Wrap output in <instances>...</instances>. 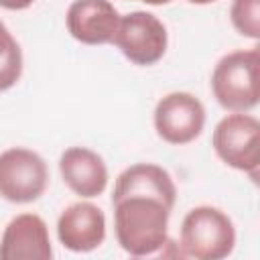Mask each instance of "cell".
Here are the masks:
<instances>
[{
  "label": "cell",
  "mask_w": 260,
  "mask_h": 260,
  "mask_svg": "<svg viewBox=\"0 0 260 260\" xmlns=\"http://www.w3.org/2000/svg\"><path fill=\"white\" fill-rule=\"evenodd\" d=\"M258 47L223 55L211 73V91L217 104L230 112H248L258 106Z\"/></svg>",
  "instance_id": "obj_2"
},
{
  "label": "cell",
  "mask_w": 260,
  "mask_h": 260,
  "mask_svg": "<svg viewBox=\"0 0 260 260\" xmlns=\"http://www.w3.org/2000/svg\"><path fill=\"white\" fill-rule=\"evenodd\" d=\"M215 154L228 167L248 173L254 181L260 165V122L246 112L223 116L211 136Z\"/></svg>",
  "instance_id": "obj_4"
},
{
  "label": "cell",
  "mask_w": 260,
  "mask_h": 260,
  "mask_svg": "<svg viewBox=\"0 0 260 260\" xmlns=\"http://www.w3.org/2000/svg\"><path fill=\"white\" fill-rule=\"evenodd\" d=\"M120 12L110 0H73L65 14L69 35L83 45H106L114 41Z\"/></svg>",
  "instance_id": "obj_10"
},
{
  "label": "cell",
  "mask_w": 260,
  "mask_h": 260,
  "mask_svg": "<svg viewBox=\"0 0 260 260\" xmlns=\"http://www.w3.org/2000/svg\"><path fill=\"white\" fill-rule=\"evenodd\" d=\"M49 185L45 158L22 146L0 152V197L10 203H32Z\"/></svg>",
  "instance_id": "obj_6"
},
{
  "label": "cell",
  "mask_w": 260,
  "mask_h": 260,
  "mask_svg": "<svg viewBox=\"0 0 260 260\" xmlns=\"http://www.w3.org/2000/svg\"><path fill=\"white\" fill-rule=\"evenodd\" d=\"M57 238L63 248L77 254L100 248L106 240L104 211L89 201H77L65 207L57 219Z\"/></svg>",
  "instance_id": "obj_8"
},
{
  "label": "cell",
  "mask_w": 260,
  "mask_h": 260,
  "mask_svg": "<svg viewBox=\"0 0 260 260\" xmlns=\"http://www.w3.org/2000/svg\"><path fill=\"white\" fill-rule=\"evenodd\" d=\"M181 254L195 260H221L234 252L236 228L228 213L211 205L187 211L179 236Z\"/></svg>",
  "instance_id": "obj_3"
},
{
  "label": "cell",
  "mask_w": 260,
  "mask_h": 260,
  "mask_svg": "<svg viewBox=\"0 0 260 260\" xmlns=\"http://www.w3.org/2000/svg\"><path fill=\"white\" fill-rule=\"evenodd\" d=\"M177 187L167 169L136 162L124 169L114 185V230L120 248L134 256H150L169 242V217Z\"/></svg>",
  "instance_id": "obj_1"
},
{
  "label": "cell",
  "mask_w": 260,
  "mask_h": 260,
  "mask_svg": "<svg viewBox=\"0 0 260 260\" xmlns=\"http://www.w3.org/2000/svg\"><path fill=\"white\" fill-rule=\"evenodd\" d=\"M53 246L47 223L37 213H20L8 221L0 238V260H49Z\"/></svg>",
  "instance_id": "obj_9"
},
{
  "label": "cell",
  "mask_w": 260,
  "mask_h": 260,
  "mask_svg": "<svg viewBox=\"0 0 260 260\" xmlns=\"http://www.w3.org/2000/svg\"><path fill=\"white\" fill-rule=\"evenodd\" d=\"M191 4H211V2H215V0H189Z\"/></svg>",
  "instance_id": "obj_16"
},
{
  "label": "cell",
  "mask_w": 260,
  "mask_h": 260,
  "mask_svg": "<svg viewBox=\"0 0 260 260\" xmlns=\"http://www.w3.org/2000/svg\"><path fill=\"white\" fill-rule=\"evenodd\" d=\"M22 75V51L18 41L0 20V93L18 83Z\"/></svg>",
  "instance_id": "obj_12"
},
{
  "label": "cell",
  "mask_w": 260,
  "mask_h": 260,
  "mask_svg": "<svg viewBox=\"0 0 260 260\" xmlns=\"http://www.w3.org/2000/svg\"><path fill=\"white\" fill-rule=\"evenodd\" d=\"M234 28L248 39L260 37V0H234L230 6Z\"/></svg>",
  "instance_id": "obj_13"
},
{
  "label": "cell",
  "mask_w": 260,
  "mask_h": 260,
  "mask_svg": "<svg viewBox=\"0 0 260 260\" xmlns=\"http://www.w3.org/2000/svg\"><path fill=\"white\" fill-rule=\"evenodd\" d=\"M32 4L35 0H0V8H6V10H26Z\"/></svg>",
  "instance_id": "obj_14"
},
{
  "label": "cell",
  "mask_w": 260,
  "mask_h": 260,
  "mask_svg": "<svg viewBox=\"0 0 260 260\" xmlns=\"http://www.w3.org/2000/svg\"><path fill=\"white\" fill-rule=\"evenodd\" d=\"M112 43L130 63L148 67L158 63L167 53L169 35L158 16L146 10H134L120 16Z\"/></svg>",
  "instance_id": "obj_5"
},
{
  "label": "cell",
  "mask_w": 260,
  "mask_h": 260,
  "mask_svg": "<svg viewBox=\"0 0 260 260\" xmlns=\"http://www.w3.org/2000/svg\"><path fill=\"white\" fill-rule=\"evenodd\" d=\"M59 173L63 183L79 197L91 199L108 187V167L104 158L85 146H71L59 158Z\"/></svg>",
  "instance_id": "obj_11"
},
{
  "label": "cell",
  "mask_w": 260,
  "mask_h": 260,
  "mask_svg": "<svg viewBox=\"0 0 260 260\" xmlns=\"http://www.w3.org/2000/svg\"><path fill=\"white\" fill-rule=\"evenodd\" d=\"M156 134L175 146L193 142L205 126V108L189 91H171L156 102L154 108Z\"/></svg>",
  "instance_id": "obj_7"
},
{
  "label": "cell",
  "mask_w": 260,
  "mask_h": 260,
  "mask_svg": "<svg viewBox=\"0 0 260 260\" xmlns=\"http://www.w3.org/2000/svg\"><path fill=\"white\" fill-rule=\"evenodd\" d=\"M140 2H146L150 6H160V4H169L171 0H140Z\"/></svg>",
  "instance_id": "obj_15"
}]
</instances>
